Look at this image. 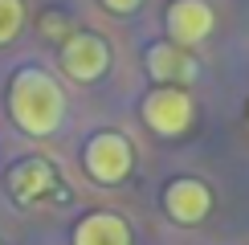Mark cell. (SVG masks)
<instances>
[{
    "mask_svg": "<svg viewBox=\"0 0 249 245\" xmlns=\"http://www.w3.org/2000/svg\"><path fill=\"white\" fill-rule=\"evenodd\" d=\"M8 115L25 135L45 139L53 135L66 119V94L45 70H17L13 82H8Z\"/></svg>",
    "mask_w": 249,
    "mask_h": 245,
    "instance_id": "cell-1",
    "label": "cell"
},
{
    "mask_svg": "<svg viewBox=\"0 0 249 245\" xmlns=\"http://www.w3.org/2000/svg\"><path fill=\"white\" fill-rule=\"evenodd\" d=\"M131 163H135V151H131V139L123 131H98L82 147L86 176L94 184H107V188H115V184H123L131 176Z\"/></svg>",
    "mask_w": 249,
    "mask_h": 245,
    "instance_id": "cell-2",
    "label": "cell"
},
{
    "mask_svg": "<svg viewBox=\"0 0 249 245\" xmlns=\"http://www.w3.org/2000/svg\"><path fill=\"white\" fill-rule=\"evenodd\" d=\"M57 61H61V74L66 78L90 86V82H98L110 70V45L98 33H70L57 49Z\"/></svg>",
    "mask_w": 249,
    "mask_h": 245,
    "instance_id": "cell-3",
    "label": "cell"
},
{
    "mask_svg": "<svg viewBox=\"0 0 249 245\" xmlns=\"http://www.w3.org/2000/svg\"><path fill=\"white\" fill-rule=\"evenodd\" d=\"M143 122L163 139H176L192 127V98L180 86H155L143 98Z\"/></svg>",
    "mask_w": 249,
    "mask_h": 245,
    "instance_id": "cell-4",
    "label": "cell"
},
{
    "mask_svg": "<svg viewBox=\"0 0 249 245\" xmlns=\"http://www.w3.org/2000/svg\"><path fill=\"white\" fill-rule=\"evenodd\" d=\"M163 25H168V41L180 49H196L204 37L213 33L216 17L209 0H172L163 8Z\"/></svg>",
    "mask_w": 249,
    "mask_h": 245,
    "instance_id": "cell-5",
    "label": "cell"
},
{
    "mask_svg": "<svg viewBox=\"0 0 249 245\" xmlns=\"http://www.w3.org/2000/svg\"><path fill=\"white\" fill-rule=\"evenodd\" d=\"M163 212L176 221V225H200L204 217L213 212V192L204 180H192V176H180L163 188Z\"/></svg>",
    "mask_w": 249,
    "mask_h": 245,
    "instance_id": "cell-6",
    "label": "cell"
},
{
    "mask_svg": "<svg viewBox=\"0 0 249 245\" xmlns=\"http://www.w3.org/2000/svg\"><path fill=\"white\" fill-rule=\"evenodd\" d=\"M147 74L155 78V86H188V82L200 78V61H196L192 49H180L172 41H160V45L147 49Z\"/></svg>",
    "mask_w": 249,
    "mask_h": 245,
    "instance_id": "cell-7",
    "label": "cell"
},
{
    "mask_svg": "<svg viewBox=\"0 0 249 245\" xmlns=\"http://www.w3.org/2000/svg\"><path fill=\"white\" fill-rule=\"evenodd\" d=\"M74 245H131V225L119 212H90L78 221Z\"/></svg>",
    "mask_w": 249,
    "mask_h": 245,
    "instance_id": "cell-8",
    "label": "cell"
},
{
    "mask_svg": "<svg viewBox=\"0 0 249 245\" xmlns=\"http://www.w3.org/2000/svg\"><path fill=\"white\" fill-rule=\"evenodd\" d=\"M8 184H13V196L20 204H33L45 196V188H53V168L45 159H20L8 172Z\"/></svg>",
    "mask_w": 249,
    "mask_h": 245,
    "instance_id": "cell-9",
    "label": "cell"
},
{
    "mask_svg": "<svg viewBox=\"0 0 249 245\" xmlns=\"http://www.w3.org/2000/svg\"><path fill=\"white\" fill-rule=\"evenodd\" d=\"M25 29V0H0V45H8Z\"/></svg>",
    "mask_w": 249,
    "mask_h": 245,
    "instance_id": "cell-10",
    "label": "cell"
},
{
    "mask_svg": "<svg viewBox=\"0 0 249 245\" xmlns=\"http://www.w3.org/2000/svg\"><path fill=\"white\" fill-rule=\"evenodd\" d=\"M102 8H107V13H115V17H131L135 8L143 4V0H98Z\"/></svg>",
    "mask_w": 249,
    "mask_h": 245,
    "instance_id": "cell-11",
    "label": "cell"
}]
</instances>
